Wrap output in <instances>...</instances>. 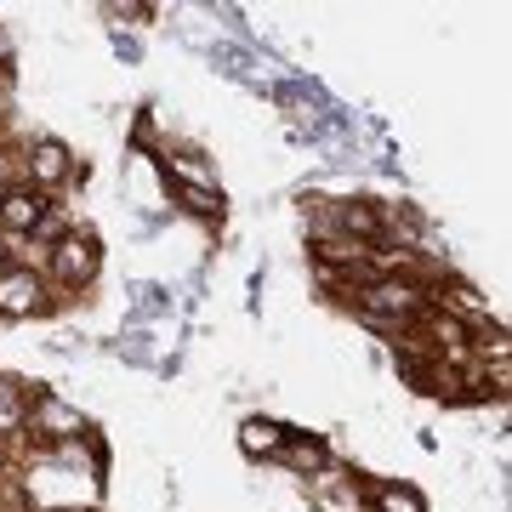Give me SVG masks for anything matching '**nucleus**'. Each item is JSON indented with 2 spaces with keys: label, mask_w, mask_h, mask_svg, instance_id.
<instances>
[{
  "label": "nucleus",
  "mask_w": 512,
  "mask_h": 512,
  "mask_svg": "<svg viewBox=\"0 0 512 512\" xmlns=\"http://www.w3.org/2000/svg\"><path fill=\"white\" fill-rule=\"evenodd\" d=\"M353 308L365 313L370 325H382V330H410L427 313V285L421 279H410V274H376V279H365L359 291H353Z\"/></svg>",
  "instance_id": "nucleus-1"
},
{
  "label": "nucleus",
  "mask_w": 512,
  "mask_h": 512,
  "mask_svg": "<svg viewBox=\"0 0 512 512\" xmlns=\"http://www.w3.org/2000/svg\"><path fill=\"white\" fill-rule=\"evenodd\" d=\"M46 274L63 285V291H86L97 274H103V239L92 228H63V234L46 245Z\"/></svg>",
  "instance_id": "nucleus-2"
},
{
  "label": "nucleus",
  "mask_w": 512,
  "mask_h": 512,
  "mask_svg": "<svg viewBox=\"0 0 512 512\" xmlns=\"http://www.w3.org/2000/svg\"><path fill=\"white\" fill-rule=\"evenodd\" d=\"M23 433H29V444L52 450V444L86 439L92 427H86V416H80L63 393H52V387H29V416H23Z\"/></svg>",
  "instance_id": "nucleus-3"
},
{
  "label": "nucleus",
  "mask_w": 512,
  "mask_h": 512,
  "mask_svg": "<svg viewBox=\"0 0 512 512\" xmlns=\"http://www.w3.org/2000/svg\"><path fill=\"white\" fill-rule=\"evenodd\" d=\"M23 165H29V188H35V194H46V200H52L63 183L86 177V165L74 160V148L57 143V137H35V143H29V160H23Z\"/></svg>",
  "instance_id": "nucleus-4"
},
{
  "label": "nucleus",
  "mask_w": 512,
  "mask_h": 512,
  "mask_svg": "<svg viewBox=\"0 0 512 512\" xmlns=\"http://www.w3.org/2000/svg\"><path fill=\"white\" fill-rule=\"evenodd\" d=\"M6 234H52V200L29 183L0 188V239Z\"/></svg>",
  "instance_id": "nucleus-5"
},
{
  "label": "nucleus",
  "mask_w": 512,
  "mask_h": 512,
  "mask_svg": "<svg viewBox=\"0 0 512 512\" xmlns=\"http://www.w3.org/2000/svg\"><path fill=\"white\" fill-rule=\"evenodd\" d=\"M52 308V285L35 268H6L0 274V319H35Z\"/></svg>",
  "instance_id": "nucleus-6"
},
{
  "label": "nucleus",
  "mask_w": 512,
  "mask_h": 512,
  "mask_svg": "<svg viewBox=\"0 0 512 512\" xmlns=\"http://www.w3.org/2000/svg\"><path fill=\"white\" fill-rule=\"evenodd\" d=\"M285 439H291V427L274 421V416H245L239 421V450H245L251 461H279Z\"/></svg>",
  "instance_id": "nucleus-7"
},
{
  "label": "nucleus",
  "mask_w": 512,
  "mask_h": 512,
  "mask_svg": "<svg viewBox=\"0 0 512 512\" xmlns=\"http://www.w3.org/2000/svg\"><path fill=\"white\" fill-rule=\"evenodd\" d=\"M279 461H285L296 478H319L330 467V444L319 439V433H291L285 450H279Z\"/></svg>",
  "instance_id": "nucleus-8"
},
{
  "label": "nucleus",
  "mask_w": 512,
  "mask_h": 512,
  "mask_svg": "<svg viewBox=\"0 0 512 512\" xmlns=\"http://www.w3.org/2000/svg\"><path fill=\"white\" fill-rule=\"evenodd\" d=\"M365 507L370 512H427V501L404 478H376V484H365Z\"/></svg>",
  "instance_id": "nucleus-9"
},
{
  "label": "nucleus",
  "mask_w": 512,
  "mask_h": 512,
  "mask_svg": "<svg viewBox=\"0 0 512 512\" xmlns=\"http://www.w3.org/2000/svg\"><path fill=\"white\" fill-rule=\"evenodd\" d=\"M336 228H342L348 239H359V245H382L387 217L370 200H353V205H336Z\"/></svg>",
  "instance_id": "nucleus-10"
},
{
  "label": "nucleus",
  "mask_w": 512,
  "mask_h": 512,
  "mask_svg": "<svg viewBox=\"0 0 512 512\" xmlns=\"http://www.w3.org/2000/svg\"><path fill=\"white\" fill-rule=\"evenodd\" d=\"M171 194H177V205H183L188 217H200V222H222L228 217V194H222L217 183L200 188V183H171Z\"/></svg>",
  "instance_id": "nucleus-11"
},
{
  "label": "nucleus",
  "mask_w": 512,
  "mask_h": 512,
  "mask_svg": "<svg viewBox=\"0 0 512 512\" xmlns=\"http://www.w3.org/2000/svg\"><path fill=\"white\" fill-rule=\"evenodd\" d=\"M23 416H29V387L12 382V376H0V439L23 433Z\"/></svg>",
  "instance_id": "nucleus-12"
},
{
  "label": "nucleus",
  "mask_w": 512,
  "mask_h": 512,
  "mask_svg": "<svg viewBox=\"0 0 512 512\" xmlns=\"http://www.w3.org/2000/svg\"><path fill=\"white\" fill-rule=\"evenodd\" d=\"M6 268H18V262H12V251H6V239H0V274H6Z\"/></svg>",
  "instance_id": "nucleus-13"
},
{
  "label": "nucleus",
  "mask_w": 512,
  "mask_h": 512,
  "mask_svg": "<svg viewBox=\"0 0 512 512\" xmlns=\"http://www.w3.org/2000/svg\"><path fill=\"white\" fill-rule=\"evenodd\" d=\"M0 63H12V40L0 35Z\"/></svg>",
  "instance_id": "nucleus-14"
},
{
  "label": "nucleus",
  "mask_w": 512,
  "mask_h": 512,
  "mask_svg": "<svg viewBox=\"0 0 512 512\" xmlns=\"http://www.w3.org/2000/svg\"><path fill=\"white\" fill-rule=\"evenodd\" d=\"M0 86H12V63H0Z\"/></svg>",
  "instance_id": "nucleus-15"
}]
</instances>
